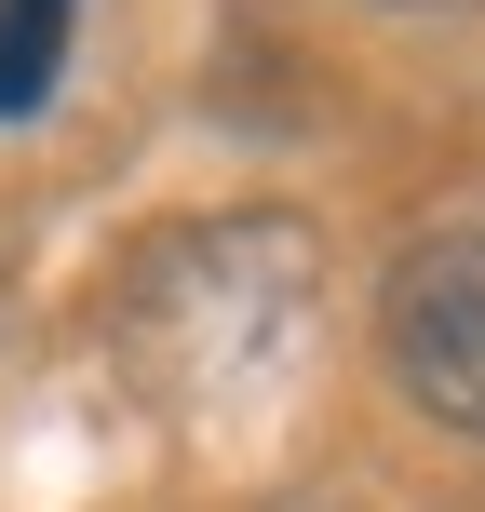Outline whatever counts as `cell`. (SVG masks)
<instances>
[{
	"mask_svg": "<svg viewBox=\"0 0 485 512\" xmlns=\"http://www.w3.org/2000/svg\"><path fill=\"white\" fill-rule=\"evenodd\" d=\"M378 14H485V0H378Z\"/></svg>",
	"mask_w": 485,
	"mask_h": 512,
	"instance_id": "277c9868",
	"label": "cell"
},
{
	"mask_svg": "<svg viewBox=\"0 0 485 512\" xmlns=\"http://www.w3.org/2000/svg\"><path fill=\"white\" fill-rule=\"evenodd\" d=\"M310 297H324V243L310 216H189L122 270V364L149 405L176 418H230L283 364L310 351Z\"/></svg>",
	"mask_w": 485,
	"mask_h": 512,
	"instance_id": "6da1fadb",
	"label": "cell"
},
{
	"mask_svg": "<svg viewBox=\"0 0 485 512\" xmlns=\"http://www.w3.org/2000/svg\"><path fill=\"white\" fill-rule=\"evenodd\" d=\"M378 364H391V391H405L432 432L485 445V230L405 243V270H391V297H378Z\"/></svg>",
	"mask_w": 485,
	"mask_h": 512,
	"instance_id": "7a4b0ae2",
	"label": "cell"
},
{
	"mask_svg": "<svg viewBox=\"0 0 485 512\" xmlns=\"http://www.w3.org/2000/svg\"><path fill=\"white\" fill-rule=\"evenodd\" d=\"M68 27H81V0H0V122H27L68 81Z\"/></svg>",
	"mask_w": 485,
	"mask_h": 512,
	"instance_id": "3957f363",
	"label": "cell"
}]
</instances>
